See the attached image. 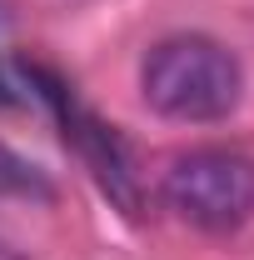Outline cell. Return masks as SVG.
I'll list each match as a JSON object with an SVG mask.
<instances>
[{"label":"cell","mask_w":254,"mask_h":260,"mask_svg":"<svg viewBox=\"0 0 254 260\" xmlns=\"http://www.w3.org/2000/svg\"><path fill=\"white\" fill-rule=\"evenodd\" d=\"M140 90L159 110L164 120H185V125H204V120H224L239 90H244V70L234 60V50H224L209 35H170L140 65Z\"/></svg>","instance_id":"cell-1"},{"label":"cell","mask_w":254,"mask_h":260,"mask_svg":"<svg viewBox=\"0 0 254 260\" xmlns=\"http://www.w3.org/2000/svg\"><path fill=\"white\" fill-rule=\"evenodd\" d=\"M159 195L194 230H209V235L239 230L254 215V160L244 150H224V145L190 150L170 160Z\"/></svg>","instance_id":"cell-2"},{"label":"cell","mask_w":254,"mask_h":260,"mask_svg":"<svg viewBox=\"0 0 254 260\" xmlns=\"http://www.w3.org/2000/svg\"><path fill=\"white\" fill-rule=\"evenodd\" d=\"M20 70H25V80L40 90V100L55 110V120H60L65 140L85 155V165L95 170V180L105 185V195H110L125 215H140V190H135V175H130V160H125L120 135L105 125V120H95L80 100L70 95V85H65L60 75H50L45 65H30V60H25Z\"/></svg>","instance_id":"cell-3"},{"label":"cell","mask_w":254,"mask_h":260,"mask_svg":"<svg viewBox=\"0 0 254 260\" xmlns=\"http://www.w3.org/2000/svg\"><path fill=\"white\" fill-rule=\"evenodd\" d=\"M0 195H20V200H50V180L20 160L10 145H0Z\"/></svg>","instance_id":"cell-4"},{"label":"cell","mask_w":254,"mask_h":260,"mask_svg":"<svg viewBox=\"0 0 254 260\" xmlns=\"http://www.w3.org/2000/svg\"><path fill=\"white\" fill-rule=\"evenodd\" d=\"M0 260H25V255H20V250H10V245L0 240Z\"/></svg>","instance_id":"cell-5"},{"label":"cell","mask_w":254,"mask_h":260,"mask_svg":"<svg viewBox=\"0 0 254 260\" xmlns=\"http://www.w3.org/2000/svg\"><path fill=\"white\" fill-rule=\"evenodd\" d=\"M10 100L15 95H10V85H5V75H0V105H10Z\"/></svg>","instance_id":"cell-6"}]
</instances>
